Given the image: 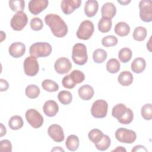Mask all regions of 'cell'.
<instances>
[{
  "label": "cell",
  "instance_id": "1",
  "mask_svg": "<svg viewBox=\"0 0 152 152\" xmlns=\"http://www.w3.org/2000/svg\"><path fill=\"white\" fill-rule=\"evenodd\" d=\"M45 22L49 27L52 34L57 37H63L68 33L66 24L57 14H47L45 17Z\"/></svg>",
  "mask_w": 152,
  "mask_h": 152
},
{
  "label": "cell",
  "instance_id": "2",
  "mask_svg": "<svg viewBox=\"0 0 152 152\" xmlns=\"http://www.w3.org/2000/svg\"><path fill=\"white\" fill-rule=\"evenodd\" d=\"M112 115L116 118L119 123L124 125L129 124L134 119L132 110L123 103L117 104L112 108Z\"/></svg>",
  "mask_w": 152,
  "mask_h": 152
},
{
  "label": "cell",
  "instance_id": "3",
  "mask_svg": "<svg viewBox=\"0 0 152 152\" xmlns=\"http://www.w3.org/2000/svg\"><path fill=\"white\" fill-rule=\"evenodd\" d=\"M52 50V46L48 42H36L32 44L29 48L30 56L36 58L48 56Z\"/></svg>",
  "mask_w": 152,
  "mask_h": 152
},
{
  "label": "cell",
  "instance_id": "4",
  "mask_svg": "<svg viewBox=\"0 0 152 152\" xmlns=\"http://www.w3.org/2000/svg\"><path fill=\"white\" fill-rule=\"evenodd\" d=\"M72 59L75 64L84 65L88 60L87 48L85 45L78 43L74 45L72 50Z\"/></svg>",
  "mask_w": 152,
  "mask_h": 152
},
{
  "label": "cell",
  "instance_id": "5",
  "mask_svg": "<svg viewBox=\"0 0 152 152\" xmlns=\"http://www.w3.org/2000/svg\"><path fill=\"white\" fill-rule=\"evenodd\" d=\"M94 31L93 23L90 20H84L81 23L77 31V37L81 40H88Z\"/></svg>",
  "mask_w": 152,
  "mask_h": 152
},
{
  "label": "cell",
  "instance_id": "6",
  "mask_svg": "<svg viewBox=\"0 0 152 152\" xmlns=\"http://www.w3.org/2000/svg\"><path fill=\"white\" fill-rule=\"evenodd\" d=\"M116 139L121 142L125 144H132L137 139V134L135 131L125 128H118L115 132Z\"/></svg>",
  "mask_w": 152,
  "mask_h": 152
},
{
  "label": "cell",
  "instance_id": "7",
  "mask_svg": "<svg viewBox=\"0 0 152 152\" xmlns=\"http://www.w3.org/2000/svg\"><path fill=\"white\" fill-rule=\"evenodd\" d=\"M108 104L104 100H96L91 107V113L96 118H103L107 115Z\"/></svg>",
  "mask_w": 152,
  "mask_h": 152
},
{
  "label": "cell",
  "instance_id": "8",
  "mask_svg": "<svg viewBox=\"0 0 152 152\" xmlns=\"http://www.w3.org/2000/svg\"><path fill=\"white\" fill-rule=\"evenodd\" d=\"M25 117L28 123L33 128H39L43 124V118L42 115L34 109L27 110L25 114Z\"/></svg>",
  "mask_w": 152,
  "mask_h": 152
},
{
  "label": "cell",
  "instance_id": "9",
  "mask_svg": "<svg viewBox=\"0 0 152 152\" xmlns=\"http://www.w3.org/2000/svg\"><path fill=\"white\" fill-rule=\"evenodd\" d=\"M152 2L151 0H142L139 3L140 17L146 23L152 21Z\"/></svg>",
  "mask_w": 152,
  "mask_h": 152
},
{
  "label": "cell",
  "instance_id": "10",
  "mask_svg": "<svg viewBox=\"0 0 152 152\" xmlns=\"http://www.w3.org/2000/svg\"><path fill=\"white\" fill-rule=\"evenodd\" d=\"M27 22L28 18L26 14L23 11H20L13 15L10 21V25L14 30L20 31L25 27Z\"/></svg>",
  "mask_w": 152,
  "mask_h": 152
},
{
  "label": "cell",
  "instance_id": "11",
  "mask_svg": "<svg viewBox=\"0 0 152 152\" xmlns=\"http://www.w3.org/2000/svg\"><path fill=\"white\" fill-rule=\"evenodd\" d=\"M23 66L25 74L30 77L35 76L39 70V65L37 58L33 56H28L25 59Z\"/></svg>",
  "mask_w": 152,
  "mask_h": 152
},
{
  "label": "cell",
  "instance_id": "12",
  "mask_svg": "<svg viewBox=\"0 0 152 152\" xmlns=\"http://www.w3.org/2000/svg\"><path fill=\"white\" fill-rule=\"evenodd\" d=\"M48 134L54 141L57 142L63 141L65 138L62 128L58 124L50 125L48 128Z\"/></svg>",
  "mask_w": 152,
  "mask_h": 152
},
{
  "label": "cell",
  "instance_id": "13",
  "mask_svg": "<svg viewBox=\"0 0 152 152\" xmlns=\"http://www.w3.org/2000/svg\"><path fill=\"white\" fill-rule=\"evenodd\" d=\"M54 68L57 73L59 74H65L71 70L72 64L68 58L61 57L55 61Z\"/></svg>",
  "mask_w": 152,
  "mask_h": 152
},
{
  "label": "cell",
  "instance_id": "14",
  "mask_svg": "<svg viewBox=\"0 0 152 152\" xmlns=\"http://www.w3.org/2000/svg\"><path fill=\"white\" fill-rule=\"evenodd\" d=\"M47 0H31L28 2V7L30 12L33 15H38L45 10L48 6Z\"/></svg>",
  "mask_w": 152,
  "mask_h": 152
},
{
  "label": "cell",
  "instance_id": "15",
  "mask_svg": "<svg viewBox=\"0 0 152 152\" xmlns=\"http://www.w3.org/2000/svg\"><path fill=\"white\" fill-rule=\"evenodd\" d=\"M81 4V0H63L61 3V8L65 14L69 15L78 8Z\"/></svg>",
  "mask_w": 152,
  "mask_h": 152
},
{
  "label": "cell",
  "instance_id": "16",
  "mask_svg": "<svg viewBox=\"0 0 152 152\" xmlns=\"http://www.w3.org/2000/svg\"><path fill=\"white\" fill-rule=\"evenodd\" d=\"M10 55L15 58H18L24 55L26 52V46L22 42L12 43L9 47Z\"/></svg>",
  "mask_w": 152,
  "mask_h": 152
},
{
  "label": "cell",
  "instance_id": "17",
  "mask_svg": "<svg viewBox=\"0 0 152 152\" xmlns=\"http://www.w3.org/2000/svg\"><path fill=\"white\" fill-rule=\"evenodd\" d=\"M43 110L46 116L49 117H53L55 116L58 112L59 106L55 101L49 100L44 103Z\"/></svg>",
  "mask_w": 152,
  "mask_h": 152
},
{
  "label": "cell",
  "instance_id": "18",
  "mask_svg": "<svg viewBox=\"0 0 152 152\" xmlns=\"http://www.w3.org/2000/svg\"><path fill=\"white\" fill-rule=\"evenodd\" d=\"M116 13L115 5L112 2H106L104 4L101 8V14L102 17L112 19L115 17Z\"/></svg>",
  "mask_w": 152,
  "mask_h": 152
},
{
  "label": "cell",
  "instance_id": "19",
  "mask_svg": "<svg viewBox=\"0 0 152 152\" xmlns=\"http://www.w3.org/2000/svg\"><path fill=\"white\" fill-rule=\"evenodd\" d=\"M79 97L83 100H89L94 96V89L93 88L88 85L85 84L81 86L78 91Z\"/></svg>",
  "mask_w": 152,
  "mask_h": 152
},
{
  "label": "cell",
  "instance_id": "20",
  "mask_svg": "<svg viewBox=\"0 0 152 152\" xmlns=\"http://www.w3.org/2000/svg\"><path fill=\"white\" fill-rule=\"evenodd\" d=\"M98 8L99 4L97 1H87L84 6V13L88 17H93L97 14Z\"/></svg>",
  "mask_w": 152,
  "mask_h": 152
},
{
  "label": "cell",
  "instance_id": "21",
  "mask_svg": "<svg viewBox=\"0 0 152 152\" xmlns=\"http://www.w3.org/2000/svg\"><path fill=\"white\" fill-rule=\"evenodd\" d=\"M134 77L132 73L128 71L121 72L118 77L119 83L123 86H130L133 82Z\"/></svg>",
  "mask_w": 152,
  "mask_h": 152
},
{
  "label": "cell",
  "instance_id": "22",
  "mask_svg": "<svg viewBox=\"0 0 152 152\" xmlns=\"http://www.w3.org/2000/svg\"><path fill=\"white\" fill-rule=\"evenodd\" d=\"M146 67V62L142 58H137L131 63V70L136 73L140 74L142 72Z\"/></svg>",
  "mask_w": 152,
  "mask_h": 152
},
{
  "label": "cell",
  "instance_id": "23",
  "mask_svg": "<svg viewBox=\"0 0 152 152\" xmlns=\"http://www.w3.org/2000/svg\"><path fill=\"white\" fill-rule=\"evenodd\" d=\"M79 138L75 135H69L65 141L66 147L71 151H76L79 147Z\"/></svg>",
  "mask_w": 152,
  "mask_h": 152
},
{
  "label": "cell",
  "instance_id": "24",
  "mask_svg": "<svg viewBox=\"0 0 152 152\" xmlns=\"http://www.w3.org/2000/svg\"><path fill=\"white\" fill-rule=\"evenodd\" d=\"M115 32L119 36H126L130 32V27L125 22L121 21L118 23L115 26Z\"/></svg>",
  "mask_w": 152,
  "mask_h": 152
},
{
  "label": "cell",
  "instance_id": "25",
  "mask_svg": "<svg viewBox=\"0 0 152 152\" xmlns=\"http://www.w3.org/2000/svg\"><path fill=\"white\" fill-rule=\"evenodd\" d=\"M24 122L23 118L19 115H14L11 117L8 121V126L12 130H18L23 126Z\"/></svg>",
  "mask_w": 152,
  "mask_h": 152
},
{
  "label": "cell",
  "instance_id": "26",
  "mask_svg": "<svg viewBox=\"0 0 152 152\" xmlns=\"http://www.w3.org/2000/svg\"><path fill=\"white\" fill-rule=\"evenodd\" d=\"M112 20L109 18L102 17L98 23V29L102 33L109 32L112 27Z\"/></svg>",
  "mask_w": 152,
  "mask_h": 152
},
{
  "label": "cell",
  "instance_id": "27",
  "mask_svg": "<svg viewBox=\"0 0 152 152\" xmlns=\"http://www.w3.org/2000/svg\"><path fill=\"white\" fill-rule=\"evenodd\" d=\"M147 34V31L146 28L142 26H138L135 28L132 36L134 40L138 42H141L145 39Z\"/></svg>",
  "mask_w": 152,
  "mask_h": 152
},
{
  "label": "cell",
  "instance_id": "28",
  "mask_svg": "<svg viewBox=\"0 0 152 152\" xmlns=\"http://www.w3.org/2000/svg\"><path fill=\"white\" fill-rule=\"evenodd\" d=\"M26 95L27 97L30 99H36L37 98L40 93L39 87L35 84H30L26 88Z\"/></svg>",
  "mask_w": 152,
  "mask_h": 152
},
{
  "label": "cell",
  "instance_id": "29",
  "mask_svg": "<svg viewBox=\"0 0 152 152\" xmlns=\"http://www.w3.org/2000/svg\"><path fill=\"white\" fill-rule=\"evenodd\" d=\"M121 68V64L118 59L115 58L110 59L106 63V69L111 74L117 73Z\"/></svg>",
  "mask_w": 152,
  "mask_h": 152
},
{
  "label": "cell",
  "instance_id": "30",
  "mask_svg": "<svg viewBox=\"0 0 152 152\" xmlns=\"http://www.w3.org/2000/svg\"><path fill=\"white\" fill-rule=\"evenodd\" d=\"M42 88L49 92H55L59 89V85L54 81L49 79H46L42 83Z\"/></svg>",
  "mask_w": 152,
  "mask_h": 152
},
{
  "label": "cell",
  "instance_id": "31",
  "mask_svg": "<svg viewBox=\"0 0 152 152\" xmlns=\"http://www.w3.org/2000/svg\"><path fill=\"white\" fill-rule=\"evenodd\" d=\"M107 56V52L104 49H97L93 53V59L94 62L97 64H101L106 60Z\"/></svg>",
  "mask_w": 152,
  "mask_h": 152
},
{
  "label": "cell",
  "instance_id": "32",
  "mask_svg": "<svg viewBox=\"0 0 152 152\" xmlns=\"http://www.w3.org/2000/svg\"><path fill=\"white\" fill-rule=\"evenodd\" d=\"M132 52L128 48H122L118 53V58L123 63H126L129 61L132 58Z\"/></svg>",
  "mask_w": 152,
  "mask_h": 152
},
{
  "label": "cell",
  "instance_id": "33",
  "mask_svg": "<svg viewBox=\"0 0 152 152\" xmlns=\"http://www.w3.org/2000/svg\"><path fill=\"white\" fill-rule=\"evenodd\" d=\"M58 99L62 104L67 105L72 102V96L69 91L62 90L59 92L58 94Z\"/></svg>",
  "mask_w": 152,
  "mask_h": 152
},
{
  "label": "cell",
  "instance_id": "34",
  "mask_svg": "<svg viewBox=\"0 0 152 152\" xmlns=\"http://www.w3.org/2000/svg\"><path fill=\"white\" fill-rule=\"evenodd\" d=\"M103 135L104 134L103 132L99 129H93L88 134L89 140L94 144L101 141Z\"/></svg>",
  "mask_w": 152,
  "mask_h": 152
},
{
  "label": "cell",
  "instance_id": "35",
  "mask_svg": "<svg viewBox=\"0 0 152 152\" xmlns=\"http://www.w3.org/2000/svg\"><path fill=\"white\" fill-rule=\"evenodd\" d=\"M111 144V140L109 137L107 135H104L101 141L95 144L96 148L100 151H105L109 148Z\"/></svg>",
  "mask_w": 152,
  "mask_h": 152
},
{
  "label": "cell",
  "instance_id": "36",
  "mask_svg": "<svg viewBox=\"0 0 152 152\" xmlns=\"http://www.w3.org/2000/svg\"><path fill=\"white\" fill-rule=\"evenodd\" d=\"M70 78L75 84L81 83L85 79V75L83 72L80 70H73L69 74Z\"/></svg>",
  "mask_w": 152,
  "mask_h": 152
},
{
  "label": "cell",
  "instance_id": "37",
  "mask_svg": "<svg viewBox=\"0 0 152 152\" xmlns=\"http://www.w3.org/2000/svg\"><path fill=\"white\" fill-rule=\"evenodd\" d=\"M8 3L11 10L17 12L23 11L25 7V2L23 0L10 1Z\"/></svg>",
  "mask_w": 152,
  "mask_h": 152
},
{
  "label": "cell",
  "instance_id": "38",
  "mask_svg": "<svg viewBox=\"0 0 152 152\" xmlns=\"http://www.w3.org/2000/svg\"><path fill=\"white\" fill-rule=\"evenodd\" d=\"M141 114L143 119L150 121L152 119V106L151 103H147L142 106L141 110Z\"/></svg>",
  "mask_w": 152,
  "mask_h": 152
},
{
  "label": "cell",
  "instance_id": "39",
  "mask_svg": "<svg viewBox=\"0 0 152 152\" xmlns=\"http://www.w3.org/2000/svg\"><path fill=\"white\" fill-rule=\"evenodd\" d=\"M118 43V39L113 35H109L104 37L102 40V44L103 46L108 48L116 45Z\"/></svg>",
  "mask_w": 152,
  "mask_h": 152
},
{
  "label": "cell",
  "instance_id": "40",
  "mask_svg": "<svg viewBox=\"0 0 152 152\" xmlns=\"http://www.w3.org/2000/svg\"><path fill=\"white\" fill-rule=\"evenodd\" d=\"M30 27L34 31H39L42 30L43 27L42 20L39 17L33 18L30 23Z\"/></svg>",
  "mask_w": 152,
  "mask_h": 152
},
{
  "label": "cell",
  "instance_id": "41",
  "mask_svg": "<svg viewBox=\"0 0 152 152\" xmlns=\"http://www.w3.org/2000/svg\"><path fill=\"white\" fill-rule=\"evenodd\" d=\"M0 151L1 152H11L12 144L8 140H3L0 141Z\"/></svg>",
  "mask_w": 152,
  "mask_h": 152
},
{
  "label": "cell",
  "instance_id": "42",
  "mask_svg": "<svg viewBox=\"0 0 152 152\" xmlns=\"http://www.w3.org/2000/svg\"><path fill=\"white\" fill-rule=\"evenodd\" d=\"M62 84L64 87L68 89H72L75 86V84L72 81L70 78L69 74L65 76L62 80Z\"/></svg>",
  "mask_w": 152,
  "mask_h": 152
},
{
  "label": "cell",
  "instance_id": "43",
  "mask_svg": "<svg viewBox=\"0 0 152 152\" xmlns=\"http://www.w3.org/2000/svg\"><path fill=\"white\" fill-rule=\"evenodd\" d=\"M0 91H4L8 90L9 87V84L7 80L1 78L0 79Z\"/></svg>",
  "mask_w": 152,
  "mask_h": 152
},
{
  "label": "cell",
  "instance_id": "44",
  "mask_svg": "<svg viewBox=\"0 0 152 152\" xmlns=\"http://www.w3.org/2000/svg\"><path fill=\"white\" fill-rule=\"evenodd\" d=\"M132 152L134 151H147V150L145 148V147L141 145H135L131 150Z\"/></svg>",
  "mask_w": 152,
  "mask_h": 152
},
{
  "label": "cell",
  "instance_id": "45",
  "mask_svg": "<svg viewBox=\"0 0 152 152\" xmlns=\"http://www.w3.org/2000/svg\"><path fill=\"white\" fill-rule=\"evenodd\" d=\"M0 125H1V127H0V128H1V135H0V137H2V136H4V135L6 134L7 129H6V128L4 126V125L2 123L0 124Z\"/></svg>",
  "mask_w": 152,
  "mask_h": 152
},
{
  "label": "cell",
  "instance_id": "46",
  "mask_svg": "<svg viewBox=\"0 0 152 152\" xmlns=\"http://www.w3.org/2000/svg\"><path fill=\"white\" fill-rule=\"evenodd\" d=\"M112 151H121V152L124 151V152H126V150L122 146H119V147H117L115 149L113 150Z\"/></svg>",
  "mask_w": 152,
  "mask_h": 152
},
{
  "label": "cell",
  "instance_id": "47",
  "mask_svg": "<svg viewBox=\"0 0 152 152\" xmlns=\"http://www.w3.org/2000/svg\"><path fill=\"white\" fill-rule=\"evenodd\" d=\"M118 2H119V4H121L122 5H126L127 4H128L129 3L131 2L130 0H125V1H119L118 0Z\"/></svg>",
  "mask_w": 152,
  "mask_h": 152
},
{
  "label": "cell",
  "instance_id": "48",
  "mask_svg": "<svg viewBox=\"0 0 152 152\" xmlns=\"http://www.w3.org/2000/svg\"><path fill=\"white\" fill-rule=\"evenodd\" d=\"M52 151H64V150L60 147H55L53 149L51 150Z\"/></svg>",
  "mask_w": 152,
  "mask_h": 152
},
{
  "label": "cell",
  "instance_id": "49",
  "mask_svg": "<svg viewBox=\"0 0 152 152\" xmlns=\"http://www.w3.org/2000/svg\"><path fill=\"white\" fill-rule=\"evenodd\" d=\"M1 42H2L4 39H5L6 37V34L3 31H1Z\"/></svg>",
  "mask_w": 152,
  "mask_h": 152
},
{
  "label": "cell",
  "instance_id": "50",
  "mask_svg": "<svg viewBox=\"0 0 152 152\" xmlns=\"http://www.w3.org/2000/svg\"><path fill=\"white\" fill-rule=\"evenodd\" d=\"M151 36L150 37L148 43H147V48L148 49V50L151 52Z\"/></svg>",
  "mask_w": 152,
  "mask_h": 152
}]
</instances>
